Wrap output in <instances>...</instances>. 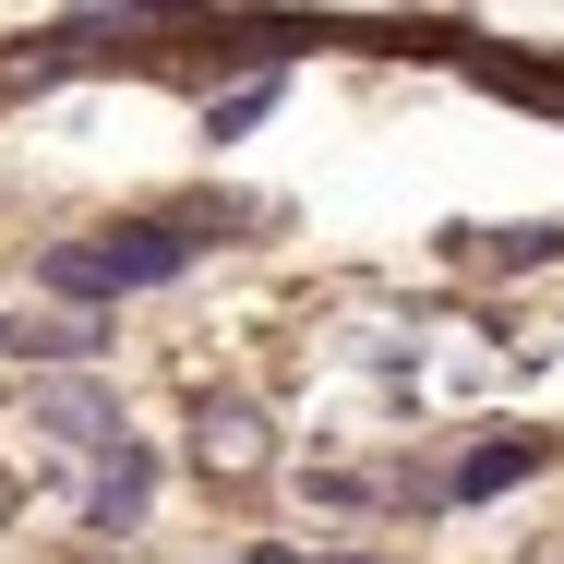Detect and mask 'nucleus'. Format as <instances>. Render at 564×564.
I'll return each mask as SVG.
<instances>
[{"instance_id":"obj_1","label":"nucleus","mask_w":564,"mask_h":564,"mask_svg":"<svg viewBox=\"0 0 564 564\" xmlns=\"http://www.w3.org/2000/svg\"><path fill=\"white\" fill-rule=\"evenodd\" d=\"M181 264H193L181 228H109V240H61V252H48V289L109 301V289H156V276H181Z\"/></svg>"},{"instance_id":"obj_2","label":"nucleus","mask_w":564,"mask_h":564,"mask_svg":"<svg viewBox=\"0 0 564 564\" xmlns=\"http://www.w3.org/2000/svg\"><path fill=\"white\" fill-rule=\"evenodd\" d=\"M193 456H205V480H264L276 468V433H264L252 397H205L193 409Z\"/></svg>"},{"instance_id":"obj_3","label":"nucleus","mask_w":564,"mask_h":564,"mask_svg":"<svg viewBox=\"0 0 564 564\" xmlns=\"http://www.w3.org/2000/svg\"><path fill=\"white\" fill-rule=\"evenodd\" d=\"M24 409H36V433H61V445H97V456L120 445V397H109V384H85V372H48Z\"/></svg>"},{"instance_id":"obj_4","label":"nucleus","mask_w":564,"mask_h":564,"mask_svg":"<svg viewBox=\"0 0 564 564\" xmlns=\"http://www.w3.org/2000/svg\"><path fill=\"white\" fill-rule=\"evenodd\" d=\"M144 492H156V468H144V445L120 433L109 468H97V492H85V529H132V517H144Z\"/></svg>"},{"instance_id":"obj_5","label":"nucleus","mask_w":564,"mask_h":564,"mask_svg":"<svg viewBox=\"0 0 564 564\" xmlns=\"http://www.w3.org/2000/svg\"><path fill=\"white\" fill-rule=\"evenodd\" d=\"M541 456H553V445H541V433H505V445H480V456H468V468H456V492H505V480H529Z\"/></svg>"},{"instance_id":"obj_6","label":"nucleus","mask_w":564,"mask_h":564,"mask_svg":"<svg viewBox=\"0 0 564 564\" xmlns=\"http://www.w3.org/2000/svg\"><path fill=\"white\" fill-rule=\"evenodd\" d=\"M12 505H24V480H12V468H0V517H12Z\"/></svg>"},{"instance_id":"obj_7","label":"nucleus","mask_w":564,"mask_h":564,"mask_svg":"<svg viewBox=\"0 0 564 564\" xmlns=\"http://www.w3.org/2000/svg\"><path fill=\"white\" fill-rule=\"evenodd\" d=\"M529 564H564V541H541V553H529Z\"/></svg>"},{"instance_id":"obj_8","label":"nucleus","mask_w":564,"mask_h":564,"mask_svg":"<svg viewBox=\"0 0 564 564\" xmlns=\"http://www.w3.org/2000/svg\"><path fill=\"white\" fill-rule=\"evenodd\" d=\"M252 564H301V553H252Z\"/></svg>"},{"instance_id":"obj_9","label":"nucleus","mask_w":564,"mask_h":564,"mask_svg":"<svg viewBox=\"0 0 564 564\" xmlns=\"http://www.w3.org/2000/svg\"><path fill=\"white\" fill-rule=\"evenodd\" d=\"M325 564H372V553H325Z\"/></svg>"}]
</instances>
